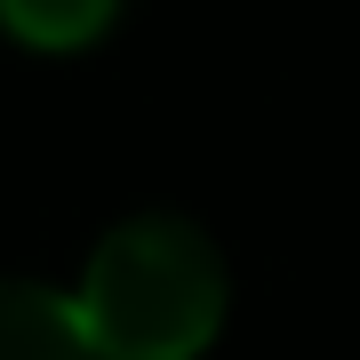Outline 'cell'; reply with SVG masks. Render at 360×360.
Instances as JSON below:
<instances>
[{
    "mask_svg": "<svg viewBox=\"0 0 360 360\" xmlns=\"http://www.w3.org/2000/svg\"><path fill=\"white\" fill-rule=\"evenodd\" d=\"M72 312L96 360H193L224 321V257L184 217H129L96 240Z\"/></svg>",
    "mask_w": 360,
    "mask_h": 360,
    "instance_id": "6da1fadb",
    "label": "cell"
},
{
    "mask_svg": "<svg viewBox=\"0 0 360 360\" xmlns=\"http://www.w3.org/2000/svg\"><path fill=\"white\" fill-rule=\"evenodd\" d=\"M0 360H96L72 296L40 281H0Z\"/></svg>",
    "mask_w": 360,
    "mask_h": 360,
    "instance_id": "7a4b0ae2",
    "label": "cell"
},
{
    "mask_svg": "<svg viewBox=\"0 0 360 360\" xmlns=\"http://www.w3.org/2000/svg\"><path fill=\"white\" fill-rule=\"evenodd\" d=\"M120 16V0H0V25L25 49H89Z\"/></svg>",
    "mask_w": 360,
    "mask_h": 360,
    "instance_id": "3957f363",
    "label": "cell"
}]
</instances>
